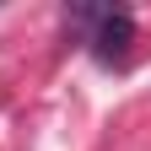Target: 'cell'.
Here are the masks:
<instances>
[{
	"label": "cell",
	"mask_w": 151,
	"mask_h": 151,
	"mask_svg": "<svg viewBox=\"0 0 151 151\" xmlns=\"http://www.w3.org/2000/svg\"><path fill=\"white\" fill-rule=\"evenodd\" d=\"M129 43H135V16L129 11H97V32H92V54L103 65H124Z\"/></svg>",
	"instance_id": "cell-1"
}]
</instances>
